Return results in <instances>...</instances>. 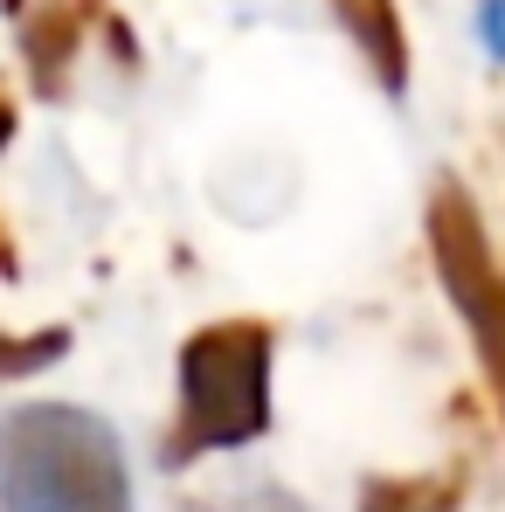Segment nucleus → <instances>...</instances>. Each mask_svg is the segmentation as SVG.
<instances>
[{"label": "nucleus", "mask_w": 505, "mask_h": 512, "mask_svg": "<svg viewBox=\"0 0 505 512\" xmlns=\"http://www.w3.org/2000/svg\"><path fill=\"white\" fill-rule=\"evenodd\" d=\"M464 499V478L443 471V478H374L360 512H457Z\"/></svg>", "instance_id": "obj_4"}, {"label": "nucleus", "mask_w": 505, "mask_h": 512, "mask_svg": "<svg viewBox=\"0 0 505 512\" xmlns=\"http://www.w3.org/2000/svg\"><path fill=\"white\" fill-rule=\"evenodd\" d=\"M339 14H346V28L367 42V56L381 63V77H388V84H402V35H395V7H388V0H339Z\"/></svg>", "instance_id": "obj_5"}, {"label": "nucleus", "mask_w": 505, "mask_h": 512, "mask_svg": "<svg viewBox=\"0 0 505 512\" xmlns=\"http://www.w3.org/2000/svg\"><path fill=\"white\" fill-rule=\"evenodd\" d=\"M429 229H436V263L450 277V298L478 333V360H485V374L499 388V409H505V277L492 270V250L478 236V208L457 187H443Z\"/></svg>", "instance_id": "obj_3"}, {"label": "nucleus", "mask_w": 505, "mask_h": 512, "mask_svg": "<svg viewBox=\"0 0 505 512\" xmlns=\"http://www.w3.org/2000/svg\"><path fill=\"white\" fill-rule=\"evenodd\" d=\"M270 423V333L263 326H215L180 353V429L167 457L236 450Z\"/></svg>", "instance_id": "obj_2"}, {"label": "nucleus", "mask_w": 505, "mask_h": 512, "mask_svg": "<svg viewBox=\"0 0 505 512\" xmlns=\"http://www.w3.org/2000/svg\"><path fill=\"white\" fill-rule=\"evenodd\" d=\"M0 139H7V104H0Z\"/></svg>", "instance_id": "obj_7"}, {"label": "nucleus", "mask_w": 505, "mask_h": 512, "mask_svg": "<svg viewBox=\"0 0 505 512\" xmlns=\"http://www.w3.org/2000/svg\"><path fill=\"white\" fill-rule=\"evenodd\" d=\"M485 35L499 42V56H505V0H492V7H485Z\"/></svg>", "instance_id": "obj_6"}, {"label": "nucleus", "mask_w": 505, "mask_h": 512, "mask_svg": "<svg viewBox=\"0 0 505 512\" xmlns=\"http://www.w3.org/2000/svg\"><path fill=\"white\" fill-rule=\"evenodd\" d=\"M0 512H132L118 436L84 409H14L0 423Z\"/></svg>", "instance_id": "obj_1"}]
</instances>
